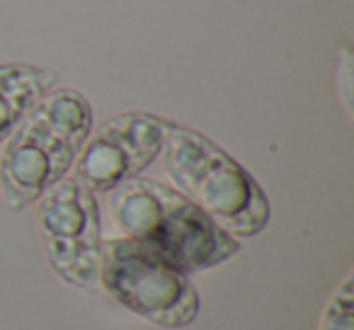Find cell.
<instances>
[{
	"instance_id": "4",
	"label": "cell",
	"mask_w": 354,
	"mask_h": 330,
	"mask_svg": "<svg viewBox=\"0 0 354 330\" xmlns=\"http://www.w3.org/2000/svg\"><path fill=\"white\" fill-rule=\"evenodd\" d=\"M37 228L54 272L73 286H95L100 270V209L75 178H61L37 199Z\"/></svg>"
},
{
	"instance_id": "2",
	"label": "cell",
	"mask_w": 354,
	"mask_h": 330,
	"mask_svg": "<svg viewBox=\"0 0 354 330\" xmlns=\"http://www.w3.org/2000/svg\"><path fill=\"white\" fill-rule=\"evenodd\" d=\"M162 168L192 204L233 238H252L270 221V202L257 180L212 138L172 124Z\"/></svg>"
},
{
	"instance_id": "6",
	"label": "cell",
	"mask_w": 354,
	"mask_h": 330,
	"mask_svg": "<svg viewBox=\"0 0 354 330\" xmlns=\"http://www.w3.org/2000/svg\"><path fill=\"white\" fill-rule=\"evenodd\" d=\"M78 153L46 131L32 114L12 131L0 156V185L10 209L35 204L46 190L73 168Z\"/></svg>"
},
{
	"instance_id": "7",
	"label": "cell",
	"mask_w": 354,
	"mask_h": 330,
	"mask_svg": "<svg viewBox=\"0 0 354 330\" xmlns=\"http://www.w3.org/2000/svg\"><path fill=\"white\" fill-rule=\"evenodd\" d=\"M59 75L30 64L0 66V143L12 136L35 104L54 90Z\"/></svg>"
},
{
	"instance_id": "9",
	"label": "cell",
	"mask_w": 354,
	"mask_h": 330,
	"mask_svg": "<svg viewBox=\"0 0 354 330\" xmlns=\"http://www.w3.org/2000/svg\"><path fill=\"white\" fill-rule=\"evenodd\" d=\"M352 275L335 289L320 318V330H354V294Z\"/></svg>"
},
{
	"instance_id": "8",
	"label": "cell",
	"mask_w": 354,
	"mask_h": 330,
	"mask_svg": "<svg viewBox=\"0 0 354 330\" xmlns=\"http://www.w3.org/2000/svg\"><path fill=\"white\" fill-rule=\"evenodd\" d=\"M30 114L75 153H80L93 131V107L88 98L73 88L49 90Z\"/></svg>"
},
{
	"instance_id": "1",
	"label": "cell",
	"mask_w": 354,
	"mask_h": 330,
	"mask_svg": "<svg viewBox=\"0 0 354 330\" xmlns=\"http://www.w3.org/2000/svg\"><path fill=\"white\" fill-rule=\"evenodd\" d=\"M109 214L124 238L185 275L216 267L241 250L238 238L216 226L197 204L156 180L133 178L114 187Z\"/></svg>"
},
{
	"instance_id": "3",
	"label": "cell",
	"mask_w": 354,
	"mask_h": 330,
	"mask_svg": "<svg viewBox=\"0 0 354 330\" xmlns=\"http://www.w3.org/2000/svg\"><path fill=\"white\" fill-rule=\"evenodd\" d=\"M97 282L122 306L162 328H185L202 309L185 272L124 236L102 241Z\"/></svg>"
},
{
	"instance_id": "5",
	"label": "cell",
	"mask_w": 354,
	"mask_h": 330,
	"mask_svg": "<svg viewBox=\"0 0 354 330\" xmlns=\"http://www.w3.org/2000/svg\"><path fill=\"white\" fill-rule=\"evenodd\" d=\"M170 119L148 112H127L109 119L75 158V180L90 192H112L138 178L162 153Z\"/></svg>"
}]
</instances>
